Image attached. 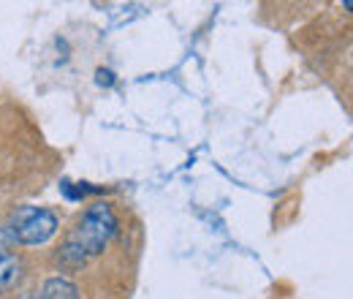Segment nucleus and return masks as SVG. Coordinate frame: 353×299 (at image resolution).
I'll return each mask as SVG.
<instances>
[{"instance_id":"obj_1","label":"nucleus","mask_w":353,"mask_h":299,"mask_svg":"<svg viewBox=\"0 0 353 299\" xmlns=\"http://www.w3.org/2000/svg\"><path fill=\"white\" fill-rule=\"evenodd\" d=\"M120 231V218L109 202H95L77 218L57 248V261L65 269H82L101 256Z\"/></svg>"},{"instance_id":"obj_2","label":"nucleus","mask_w":353,"mask_h":299,"mask_svg":"<svg viewBox=\"0 0 353 299\" xmlns=\"http://www.w3.org/2000/svg\"><path fill=\"white\" fill-rule=\"evenodd\" d=\"M8 231L17 245L22 248H41L54 240L60 231V218L49 207H36V204H22L8 218Z\"/></svg>"},{"instance_id":"obj_3","label":"nucleus","mask_w":353,"mask_h":299,"mask_svg":"<svg viewBox=\"0 0 353 299\" xmlns=\"http://www.w3.org/2000/svg\"><path fill=\"white\" fill-rule=\"evenodd\" d=\"M14 248H17V242L8 231V226H0V294L11 291L25 275V261Z\"/></svg>"},{"instance_id":"obj_4","label":"nucleus","mask_w":353,"mask_h":299,"mask_svg":"<svg viewBox=\"0 0 353 299\" xmlns=\"http://www.w3.org/2000/svg\"><path fill=\"white\" fill-rule=\"evenodd\" d=\"M36 299H82V294H79L77 283H71L68 278H49Z\"/></svg>"},{"instance_id":"obj_5","label":"nucleus","mask_w":353,"mask_h":299,"mask_svg":"<svg viewBox=\"0 0 353 299\" xmlns=\"http://www.w3.org/2000/svg\"><path fill=\"white\" fill-rule=\"evenodd\" d=\"M114 82H117V77H114L112 68H98L95 71V85L98 87H112Z\"/></svg>"}]
</instances>
